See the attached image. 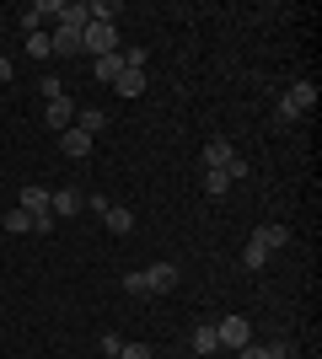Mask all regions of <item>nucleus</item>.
Returning a JSON list of instances; mask_svg holds the SVG:
<instances>
[{"instance_id": "10", "label": "nucleus", "mask_w": 322, "mask_h": 359, "mask_svg": "<svg viewBox=\"0 0 322 359\" xmlns=\"http://www.w3.org/2000/svg\"><path fill=\"white\" fill-rule=\"evenodd\" d=\"M231 156H236V150H231L226 140H210V145H204V172H226Z\"/></svg>"}, {"instance_id": "5", "label": "nucleus", "mask_w": 322, "mask_h": 359, "mask_svg": "<svg viewBox=\"0 0 322 359\" xmlns=\"http://www.w3.org/2000/svg\"><path fill=\"white\" fill-rule=\"evenodd\" d=\"M86 210V198L76 188H48V215H81Z\"/></svg>"}, {"instance_id": "19", "label": "nucleus", "mask_w": 322, "mask_h": 359, "mask_svg": "<svg viewBox=\"0 0 322 359\" xmlns=\"http://www.w3.org/2000/svg\"><path fill=\"white\" fill-rule=\"evenodd\" d=\"M27 54H32V60H48V54H54L48 32H27Z\"/></svg>"}, {"instance_id": "11", "label": "nucleus", "mask_w": 322, "mask_h": 359, "mask_svg": "<svg viewBox=\"0 0 322 359\" xmlns=\"http://www.w3.org/2000/svg\"><path fill=\"white\" fill-rule=\"evenodd\" d=\"M54 27H86V0H60V22Z\"/></svg>"}, {"instance_id": "8", "label": "nucleus", "mask_w": 322, "mask_h": 359, "mask_svg": "<svg viewBox=\"0 0 322 359\" xmlns=\"http://www.w3.org/2000/svg\"><path fill=\"white\" fill-rule=\"evenodd\" d=\"M177 285V269L172 263H151L145 269V295H161V290H172Z\"/></svg>"}, {"instance_id": "26", "label": "nucleus", "mask_w": 322, "mask_h": 359, "mask_svg": "<svg viewBox=\"0 0 322 359\" xmlns=\"http://www.w3.org/2000/svg\"><path fill=\"white\" fill-rule=\"evenodd\" d=\"M269 354H274V344H247L242 348V359H269Z\"/></svg>"}, {"instance_id": "22", "label": "nucleus", "mask_w": 322, "mask_h": 359, "mask_svg": "<svg viewBox=\"0 0 322 359\" xmlns=\"http://www.w3.org/2000/svg\"><path fill=\"white\" fill-rule=\"evenodd\" d=\"M242 263H247V269H253V273H258V269H269V252H263V247H253V241H247Z\"/></svg>"}, {"instance_id": "2", "label": "nucleus", "mask_w": 322, "mask_h": 359, "mask_svg": "<svg viewBox=\"0 0 322 359\" xmlns=\"http://www.w3.org/2000/svg\"><path fill=\"white\" fill-rule=\"evenodd\" d=\"M215 338H220L226 354H242V348L253 344V322H247V316H220V322H215Z\"/></svg>"}, {"instance_id": "21", "label": "nucleus", "mask_w": 322, "mask_h": 359, "mask_svg": "<svg viewBox=\"0 0 322 359\" xmlns=\"http://www.w3.org/2000/svg\"><path fill=\"white\" fill-rule=\"evenodd\" d=\"M226 188H231V177H226V172H204V194H215V198H220Z\"/></svg>"}, {"instance_id": "14", "label": "nucleus", "mask_w": 322, "mask_h": 359, "mask_svg": "<svg viewBox=\"0 0 322 359\" xmlns=\"http://www.w3.org/2000/svg\"><path fill=\"white\" fill-rule=\"evenodd\" d=\"M92 75H97V81H119V75H123V54H102V60H92Z\"/></svg>"}, {"instance_id": "16", "label": "nucleus", "mask_w": 322, "mask_h": 359, "mask_svg": "<svg viewBox=\"0 0 322 359\" xmlns=\"http://www.w3.org/2000/svg\"><path fill=\"white\" fill-rule=\"evenodd\" d=\"M113 86H119V97H140V91H145V70H129V65H123V75Z\"/></svg>"}, {"instance_id": "18", "label": "nucleus", "mask_w": 322, "mask_h": 359, "mask_svg": "<svg viewBox=\"0 0 322 359\" xmlns=\"http://www.w3.org/2000/svg\"><path fill=\"white\" fill-rule=\"evenodd\" d=\"M194 354H220V338H215V322L194 327Z\"/></svg>"}, {"instance_id": "13", "label": "nucleus", "mask_w": 322, "mask_h": 359, "mask_svg": "<svg viewBox=\"0 0 322 359\" xmlns=\"http://www.w3.org/2000/svg\"><path fill=\"white\" fill-rule=\"evenodd\" d=\"M76 129H86V135L97 140V129H107V113L102 107H76Z\"/></svg>"}, {"instance_id": "7", "label": "nucleus", "mask_w": 322, "mask_h": 359, "mask_svg": "<svg viewBox=\"0 0 322 359\" xmlns=\"http://www.w3.org/2000/svg\"><path fill=\"white\" fill-rule=\"evenodd\" d=\"M92 145H97V140L86 135V129H76V123L60 135V150H65V156H76V161H81V156H92Z\"/></svg>"}, {"instance_id": "20", "label": "nucleus", "mask_w": 322, "mask_h": 359, "mask_svg": "<svg viewBox=\"0 0 322 359\" xmlns=\"http://www.w3.org/2000/svg\"><path fill=\"white\" fill-rule=\"evenodd\" d=\"M119 348H123L119 332H102V338H97V354H102V359H119Z\"/></svg>"}, {"instance_id": "9", "label": "nucleus", "mask_w": 322, "mask_h": 359, "mask_svg": "<svg viewBox=\"0 0 322 359\" xmlns=\"http://www.w3.org/2000/svg\"><path fill=\"white\" fill-rule=\"evenodd\" d=\"M285 241H290L285 225H258V231H253V247H263V252H279Z\"/></svg>"}, {"instance_id": "23", "label": "nucleus", "mask_w": 322, "mask_h": 359, "mask_svg": "<svg viewBox=\"0 0 322 359\" xmlns=\"http://www.w3.org/2000/svg\"><path fill=\"white\" fill-rule=\"evenodd\" d=\"M6 231H32V215L27 210H6Z\"/></svg>"}, {"instance_id": "15", "label": "nucleus", "mask_w": 322, "mask_h": 359, "mask_svg": "<svg viewBox=\"0 0 322 359\" xmlns=\"http://www.w3.org/2000/svg\"><path fill=\"white\" fill-rule=\"evenodd\" d=\"M16 210H27V215H43V210H48V188H22Z\"/></svg>"}, {"instance_id": "6", "label": "nucleus", "mask_w": 322, "mask_h": 359, "mask_svg": "<svg viewBox=\"0 0 322 359\" xmlns=\"http://www.w3.org/2000/svg\"><path fill=\"white\" fill-rule=\"evenodd\" d=\"M16 22H22L27 32H38V22H60V0H38V6H27Z\"/></svg>"}, {"instance_id": "1", "label": "nucleus", "mask_w": 322, "mask_h": 359, "mask_svg": "<svg viewBox=\"0 0 322 359\" xmlns=\"http://www.w3.org/2000/svg\"><path fill=\"white\" fill-rule=\"evenodd\" d=\"M311 102H317V86H311V81H295L290 91H285V102H279V129H290L295 118H301V113H311Z\"/></svg>"}, {"instance_id": "24", "label": "nucleus", "mask_w": 322, "mask_h": 359, "mask_svg": "<svg viewBox=\"0 0 322 359\" xmlns=\"http://www.w3.org/2000/svg\"><path fill=\"white\" fill-rule=\"evenodd\" d=\"M119 359H156V354H151V344H123Z\"/></svg>"}, {"instance_id": "17", "label": "nucleus", "mask_w": 322, "mask_h": 359, "mask_svg": "<svg viewBox=\"0 0 322 359\" xmlns=\"http://www.w3.org/2000/svg\"><path fill=\"white\" fill-rule=\"evenodd\" d=\"M102 225L113 231V236H123V231L135 225V215H129V210H119V204H107V210H102Z\"/></svg>"}, {"instance_id": "27", "label": "nucleus", "mask_w": 322, "mask_h": 359, "mask_svg": "<svg viewBox=\"0 0 322 359\" xmlns=\"http://www.w3.org/2000/svg\"><path fill=\"white\" fill-rule=\"evenodd\" d=\"M6 81H11V60H6V54H0V86H6Z\"/></svg>"}, {"instance_id": "12", "label": "nucleus", "mask_w": 322, "mask_h": 359, "mask_svg": "<svg viewBox=\"0 0 322 359\" xmlns=\"http://www.w3.org/2000/svg\"><path fill=\"white\" fill-rule=\"evenodd\" d=\"M48 43H54V54H81V32L76 27H54Z\"/></svg>"}, {"instance_id": "25", "label": "nucleus", "mask_w": 322, "mask_h": 359, "mask_svg": "<svg viewBox=\"0 0 322 359\" xmlns=\"http://www.w3.org/2000/svg\"><path fill=\"white\" fill-rule=\"evenodd\" d=\"M123 290H129V295H145V269H140V273H123Z\"/></svg>"}, {"instance_id": "3", "label": "nucleus", "mask_w": 322, "mask_h": 359, "mask_svg": "<svg viewBox=\"0 0 322 359\" xmlns=\"http://www.w3.org/2000/svg\"><path fill=\"white\" fill-rule=\"evenodd\" d=\"M81 54H92V60H102V54H119V32L102 27V22H86V27H81Z\"/></svg>"}, {"instance_id": "4", "label": "nucleus", "mask_w": 322, "mask_h": 359, "mask_svg": "<svg viewBox=\"0 0 322 359\" xmlns=\"http://www.w3.org/2000/svg\"><path fill=\"white\" fill-rule=\"evenodd\" d=\"M43 123H48V129H60V135H65V129L76 123V102H70L65 91H60V97H48V107H43Z\"/></svg>"}]
</instances>
